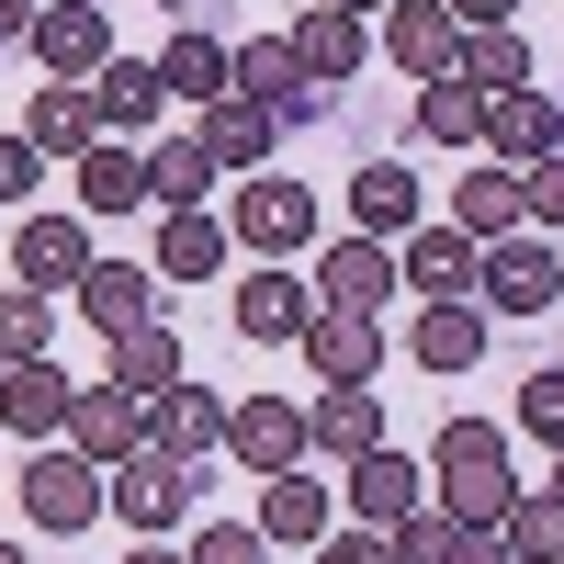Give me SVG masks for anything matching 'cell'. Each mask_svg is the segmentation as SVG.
Returning <instances> with one entry per match:
<instances>
[{"label": "cell", "mask_w": 564, "mask_h": 564, "mask_svg": "<svg viewBox=\"0 0 564 564\" xmlns=\"http://www.w3.org/2000/svg\"><path fill=\"white\" fill-rule=\"evenodd\" d=\"M384 294H395V249H384V238H327V249H316V305L372 316Z\"/></svg>", "instance_id": "19"}, {"label": "cell", "mask_w": 564, "mask_h": 564, "mask_svg": "<svg viewBox=\"0 0 564 564\" xmlns=\"http://www.w3.org/2000/svg\"><path fill=\"white\" fill-rule=\"evenodd\" d=\"M542 497H553V508H564V452H553V475H542Z\"/></svg>", "instance_id": "48"}, {"label": "cell", "mask_w": 564, "mask_h": 564, "mask_svg": "<svg viewBox=\"0 0 564 564\" xmlns=\"http://www.w3.org/2000/svg\"><path fill=\"white\" fill-rule=\"evenodd\" d=\"M79 204H90V215H135V204H148V159L102 135V148L79 159Z\"/></svg>", "instance_id": "35"}, {"label": "cell", "mask_w": 564, "mask_h": 564, "mask_svg": "<svg viewBox=\"0 0 564 564\" xmlns=\"http://www.w3.org/2000/svg\"><path fill=\"white\" fill-rule=\"evenodd\" d=\"M159 90H170V102H193V113H215V102H226V45H215L204 23H170V45H159Z\"/></svg>", "instance_id": "27"}, {"label": "cell", "mask_w": 564, "mask_h": 564, "mask_svg": "<svg viewBox=\"0 0 564 564\" xmlns=\"http://www.w3.org/2000/svg\"><path fill=\"white\" fill-rule=\"evenodd\" d=\"M305 452H327V463L384 452V406H372V384H316V406H305Z\"/></svg>", "instance_id": "20"}, {"label": "cell", "mask_w": 564, "mask_h": 564, "mask_svg": "<svg viewBox=\"0 0 564 564\" xmlns=\"http://www.w3.org/2000/svg\"><path fill=\"white\" fill-rule=\"evenodd\" d=\"M452 226H463V238H520V226H531V204H520V170H497V159H475V170H463L452 181Z\"/></svg>", "instance_id": "24"}, {"label": "cell", "mask_w": 564, "mask_h": 564, "mask_svg": "<svg viewBox=\"0 0 564 564\" xmlns=\"http://www.w3.org/2000/svg\"><path fill=\"white\" fill-rule=\"evenodd\" d=\"M34 181H45V148H34V135H0V215L34 204Z\"/></svg>", "instance_id": "40"}, {"label": "cell", "mask_w": 564, "mask_h": 564, "mask_svg": "<svg viewBox=\"0 0 564 564\" xmlns=\"http://www.w3.org/2000/svg\"><path fill=\"white\" fill-rule=\"evenodd\" d=\"M23 45L45 57V79H102L113 68V12H102V0H45Z\"/></svg>", "instance_id": "8"}, {"label": "cell", "mask_w": 564, "mask_h": 564, "mask_svg": "<svg viewBox=\"0 0 564 564\" xmlns=\"http://www.w3.org/2000/svg\"><path fill=\"white\" fill-rule=\"evenodd\" d=\"M102 384H124L135 406H159L170 384H193V372H181V327H135V339H113V372Z\"/></svg>", "instance_id": "29"}, {"label": "cell", "mask_w": 564, "mask_h": 564, "mask_svg": "<svg viewBox=\"0 0 564 564\" xmlns=\"http://www.w3.org/2000/svg\"><path fill=\"white\" fill-rule=\"evenodd\" d=\"M226 463H238V475H294V463H305V406L294 395H238V406H226Z\"/></svg>", "instance_id": "5"}, {"label": "cell", "mask_w": 564, "mask_h": 564, "mask_svg": "<svg viewBox=\"0 0 564 564\" xmlns=\"http://www.w3.org/2000/svg\"><path fill=\"white\" fill-rule=\"evenodd\" d=\"M452 79H475L486 102L531 90V34H520V23H475V34H463V68H452Z\"/></svg>", "instance_id": "30"}, {"label": "cell", "mask_w": 564, "mask_h": 564, "mask_svg": "<svg viewBox=\"0 0 564 564\" xmlns=\"http://www.w3.org/2000/svg\"><path fill=\"white\" fill-rule=\"evenodd\" d=\"M135 159H148V204H170V215L215 193V159L193 148V124H181V135H159V148H135Z\"/></svg>", "instance_id": "34"}, {"label": "cell", "mask_w": 564, "mask_h": 564, "mask_svg": "<svg viewBox=\"0 0 564 564\" xmlns=\"http://www.w3.org/2000/svg\"><path fill=\"white\" fill-rule=\"evenodd\" d=\"M294 350L316 361V384H372V372H384V327H372V316H350V305H316Z\"/></svg>", "instance_id": "12"}, {"label": "cell", "mask_w": 564, "mask_h": 564, "mask_svg": "<svg viewBox=\"0 0 564 564\" xmlns=\"http://www.w3.org/2000/svg\"><path fill=\"white\" fill-rule=\"evenodd\" d=\"M226 249H238V238H226V215L215 204H181V215H159V282H215L226 271Z\"/></svg>", "instance_id": "22"}, {"label": "cell", "mask_w": 564, "mask_h": 564, "mask_svg": "<svg viewBox=\"0 0 564 564\" xmlns=\"http://www.w3.org/2000/svg\"><path fill=\"white\" fill-rule=\"evenodd\" d=\"M238 339H260V350H282V339H305V316H316V282L305 271H282V260H260L249 282H238Z\"/></svg>", "instance_id": "10"}, {"label": "cell", "mask_w": 564, "mask_h": 564, "mask_svg": "<svg viewBox=\"0 0 564 564\" xmlns=\"http://www.w3.org/2000/svg\"><path fill=\"white\" fill-rule=\"evenodd\" d=\"M193 497H204V463H181V452H124L113 475H102V520H124V531L159 542Z\"/></svg>", "instance_id": "1"}, {"label": "cell", "mask_w": 564, "mask_h": 564, "mask_svg": "<svg viewBox=\"0 0 564 564\" xmlns=\"http://www.w3.org/2000/svg\"><path fill=\"white\" fill-rule=\"evenodd\" d=\"M68 305L102 327V339H135V327H159V271H148V260H90V271L68 282Z\"/></svg>", "instance_id": "9"}, {"label": "cell", "mask_w": 564, "mask_h": 564, "mask_svg": "<svg viewBox=\"0 0 564 564\" xmlns=\"http://www.w3.org/2000/svg\"><path fill=\"white\" fill-rule=\"evenodd\" d=\"M45 339H57V294L12 282V294H0V361H45Z\"/></svg>", "instance_id": "37"}, {"label": "cell", "mask_w": 564, "mask_h": 564, "mask_svg": "<svg viewBox=\"0 0 564 564\" xmlns=\"http://www.w3.org/2000/svg\"><path fill=\"white\" fill-rule=\"evenodd\" d=\"M23 135L45 159H90L102 148V113H90V79H45L34 102H23Z\"/></svg>", "instance_id": "25"}, {"label": "cell", "mask_w": 564, "mask_h": 564, "mask_svg": "<svg viewBox=\"0 0 564 564\" xmlns=\"http://www.w3.org/2000/svg\"><path fill=\"white\" fill-rule=\"evenodd\" d=\"M520 430L564 452V372H520Z\"/></svg>", "instance_id": "39"}, {"label": "cell", "mask_w": 564, "mask_h": 564, "mask_svg": "<svg viewBox=\"0 0 564 564\" xmlns=\"http://www.w3.org/2000/svg\"><path fill=\"white\" fill-rule=\"evenodd\" d=\"M181 564H271V542H260L249 520H204L193 542H181Z\"/></svg>", "instance_id": "38"}, {"label": "cell", "mask_w": 564, "mask_h": 564, "mask_svg": "<svg viewBox=\"0 0 564 564\" xmlns=\"http://www.w3.org/2000/svg\"><path fill=\"white\" fill-rule=\"evenodd\" d=\"M79 271H90V226H79V215H23V226H12V282L68 294Z\"/></svg>", "instance_id": "15"}, {"label": "cell", "mask_w": 564, "mask_h": 564, "mask_svg": "<svg viewBox=\"0 0 564 564\" xmlns=\"http://www.w3.org/2000/svg\"><path fill=\"white\" fill-rule=\"evenodd\" d=\"M193 148L249 181V170H271V113L260 102H215V113H193Z\"/></svg>", "instance_id": "28"}, {"label": "cell", "mask_w": 564, "mask_h": 564, "mask_svg": "<svg viewBox=\"0 0 564 564\" xmlns=\"http://www.w3.org/2000/svg\"><path fill=\"white\" fill-rule=\"evenodd\" d=\"M520 204H531V226H564V159L520 170Z\"/></svg>", "instance_id": "41"}, {"label": "cell", "mask_w": 564, "mask_h": 564, "mask_svg": "<svg viewBox=\"0 0 564 564\" xmlns=\"http://www.w3.org/2000/svg\"><path fill=\"white\" fill-rule=\"evenodd\" d=\"M327 12H350V23H384V12H395V0H327Z\"/></svg>", "instance_id": "46"}, {"label": "cell", "mask_w": 564, "mask_h": 564, "mask_svg": "<svg viewBox=\"0 0 564 564\" xmlns=\"http://www.w3.org/2000/svg\"><path fill=\"white\" fill-rule=\"evenodd\" d=\"M0 564H23V553H12V542H0Z\"/></svg>", "instance_id": "50"}, {"label": "cell", "mask_w": 564, "mask_h": 564, "mask_svg": "<svg viewBox=\"0 0 564 564\" xmlns=\"http://www.w3.org/2000/svg\"><path fill=\"white\" fill-rule=\"evenodd\" d=\"M339 486H350V508H361V531H395V520H417V508H430V463H406V452H361Z\"/></svg>", "instance_id": "18"}, {"label": "cell", "mask_w": 564, "mask_h": 564, "mask_svg": "<svg viewBox=\"0 0 564 564\" xmlns=\"http://www.w3.org/2000/svg\"><path fill=\"white\" fill-rule=\"evenodd\" d=\"M441 564H508V542H497V531H463V520H452V553H441Z\"/></svg>", "instance_id": "43"}, {"label": "cell", "mask_w": 564, "mask_h": 564, "mask_svg": "<svg viewBox=\"0 0 564 564\" xmlns=\"http://www.w3.org/2000/svg\"><path fill=\"white\" fill-rule=\"evenodd\" d=\"M508 12H520V0H452V23H463V34H475V23H508Z\"/></svg>", "instance_id": "44"}, {"label": "cell", "mask_w": 564, "mask_h": 564, "mask_svg": "<svg viewBox=\"0 0 564 564\" xmlns=\"http://www.w3.org/2000/svg\"><path fill=\"white\" fill-rule=\"evenodd\" d=\"M475 271H486V249L463 238L452 215H430V226H406V238H395V282H417L430 305H475Z\"/></svg>", "instance_id": "6"}, {"label": "cell", "mask_w": 564, "mask_h": 564, "mask_svg": "<svg viewBox=\"0 0 564 564\" xmlns=\"http://www.w3.org/2000/svg\"><path fill=\"white\" fill-rule=\"evenodd\" d=\"M249 531H260V542H282V553H316L327 531H339V497H327V475H271Z\"/></svg>", "instance_id": "16"}, {"label": "cell", "mask_w": 564, "mask_h": 564, "mask_svg": "<svg viewBox=\"0 0 564 564\" xmlns=\"http://www.w3.org/2000/svg\"><path fill=\"white\" fill-rule=\"evenodd\" d=\"M316 564H395V542H384V531H327Z\"/></svg>", "instance_id": "42"}, {"label": "cell", "mask_w": 564, "mask_h": 564, "mask_svg": "<svg viewBox=\"0 0 564 564\" xmlns=\"http://www.w3.org/2000/svg\"><path fill=\"white\" fill-rule=\"evenodd\" d=\"M350 215H361V226H350V238H384V249H395V238H406V226H430V193H417V181H406L395 159H372V170L350 181Z\"/></svg>", "instance_id": "26"}, {"label": "cell", "mask_w": 564, "mask_h": 564, "mask_svg": "<svg viewBox=\"0 0 564 564\" xmlns=\"http://www.w3.org/2000/svg\"><path fill=\"white\" fill-rule=\"evenodd\" d=\"M384 57H395L406 79H452V68H463L452 0H395V12H384Z\"/></svg>", "instance_id": "14"}, {"label": "cell", "mask_w": 564, "mask_h": 564, "mask_svg": "<svg viewBox=\"0 0 564 564\" xmlns=\"http://www.w3.org/2000/svg\"><path fill=\"white\" fill-rule=\"evenodd\" d=\"M475 305L486 316H542V305H564V260H553V238H486V271H475Z\"/></svg>", "instance_id": "3"}, {"label": "cell", "mask_w": 564, "mask_h": 564, "mask_svg": "<svg viewBox=\"0 0 564 564\" xmlns=\"http://www.w3.org/2000/svg\"><path fill=\"white\" fill-rule=\"evenodd\" d=\"M159 12H193V0H159Z\"/></svg>", "instance_id": "49"}, {"label": "cell", "mask_w": 564, "mask_h": 564, "mask_svg": "<svg viewBox=\"0 0 564 564\" xmlns=\"http://www.w3.org/2000/svg\"><path fill=\"white\" fill-rule=\"evenodd\" d=\"M148 452H181V463L226 452V395H215V384H170V395L148 406Z\"/></svg>", "instance_id": "23"}, {"label": "cell", "mask_w": 564, "mask_h": 564, "mask_svg": "<svg viewBox=\"0 0 564 564\" xmlns=\"http://www.w3.org/2000/svg\"><path fill=\"white\" fill-rule=\"evenodd\" d=\"M486 159L497 170L564 159V102H553V90H508V102H486Z\"/></svg>", "instance_id": "11"}, {"label": "cell", "mask_w": 564, "mask_h": 564, "mask_svg": "<svg viewBox=\"0 0 564 564\" xmlns=\"http://www.w3.org/2000/svg\"><path fill=\"white\" fill-rule=\"evenodd\" d=\"M124 564H181V553H170V542H135V553H124Z\"/></svg>", "instance_id": "47"}, {"label": "cell", "mask_w": 564, "mask_h": 564, "mask_svg": "<svg viewBox=\"0 0 564 564\" xmlns=\"http://www.w3.org/2000/svg\"><path fill=\"white\" fill-rule=\"evenodd\" d=\"M34 12H45V0H0V45H23V34H34Z\"/></svg>", "instance_id": "45"}, {"label": "cell", "mask_w": 564, "mask_h": 564, "mask_svg": "<svg viewBox=\"0 0 564 564\" xmlns=\"http://www.w3.org/2000/svg\"><path fill=\"white\" fill-rule=\"evenodd\" d=\"M430 148H486V90L475 79H417V113H406Z\"/></svg>", "instance_id": "32"}, {"label": "cell", "mask_w": 564, "mask_h": 564, "mask_svg": "<svg viewBox=\"0 0 564 564\" xmlns=\"http://www.w3.org/2000/svg\"><path fill=\"white\" fill-rule=\"evenodd\" d=\"M294 34V68H305V90H339V79H361V57H372V23H350V12H316L305 23H282Z\"/></svg>", "instance_id": "21"}, {"label": "cell", "mask_w": 564, "mask_h": 564, "mask_svg": "<svg viewBox=\"0 0 564 564\" xmlns=\"http://www.w3.org/2000/svg\"><path fill=\"white\" fill-rule=\"evenodd\" d=\"M226 238L260 249V260H294V249H316V193L282 181V170H249L238 204H226Z\"/></svg>", "instance_id": "2"}, {"label": "cell", "mask_w": 564, "mask_h": 564, "mask_svg": "<svg viewBox=\"0 0 564 564\" xmlns=\"http://www.w3.org/2000/svg\"><path fill=\"white\" fill-rule=\"evenodd\" d=\"M23 520H34V531H90V520H102V463H79V452H23Z\"/></svg>", "instance_id": "7"}, {"label": "cell", "mask_w": 564, "mask_h": 564, "mask_svg": "<svg viewBox=\"0 0 564 564\" xmlns=\"http://www.w3.org/2000/svg\"><path fill=\"white\" fill-rule=\"evenodd\" d=\"M406 350L430 361V372H475V361H486V305H417Z\"/></svg>", "instance_id": "31"}, {"label": "cell", "mask_w": 564, "mask_h": 564, "mask_svg": "<svg viewBox=\"0 0 564 564\" xmlns=\"http://www.w3.org/2000/svg\"><path fill=\"white\" fill-rule=\"evenodd\" d=\"M497 542H508V564H564V508H553L542 486H520V497H508V520H497Z\"/></svg>", "instance_id": "36"}, {"label": "cell", "mask_w": 564, "mask_h": 564, "mask_svg": "<svg viewBox=\"0 0 564 564\" xmlns=\"http://www.w3.org/2000/svg\"><path fill=\"white\" fill-rule=\"evenodd\" d=\"M90 113H102V135H135V124H159V113H170V90H159V68L113 57L102 79H90Z\"/></svg>", "instance_id": "33"}, {"label": "cell", "mask_w": 564, "mask_h": 564, "mask_svg": "<svg viewBox=\"0 0 564 564\" xmlns=\"http://www.w3.org/2000/svg\"><path fill=\"white\" fill-rule=\"evenodd\" d=\"M68 406H79V384L57 361H0V430H12V441H57Z\"/></svg>", "instance_id": "17"}, {"label": "cell", "mask_w": 564, "mask_h": 564, "mask_svg": "<svg viewBox=\"0 0 564 564\" xmlns=\"http://www.w3.org/2000/svg\"><path fill=\"white\" fill-rule=\"evenodd\" d=\"M226 102H260L271 124H316L305 102H316V90H305V68H294V34H249V45H226Z\"/></svg>", "instance_id": "4"}, {"label": "cell", "mask_w": 564, "mask_h": 564, "mask_svg": "<svg viewBox=\"0 0 564 564\" xmlns=\"http://www.w3.org/2000/svg\"><path fill=\"white\" fill-rule=\"evenodd\" d=\"M68 452L113 475L124 452H148V406H135L124 384H79V406H68Z\"/></svg>", "instance_id": "13"}]
</instances>
